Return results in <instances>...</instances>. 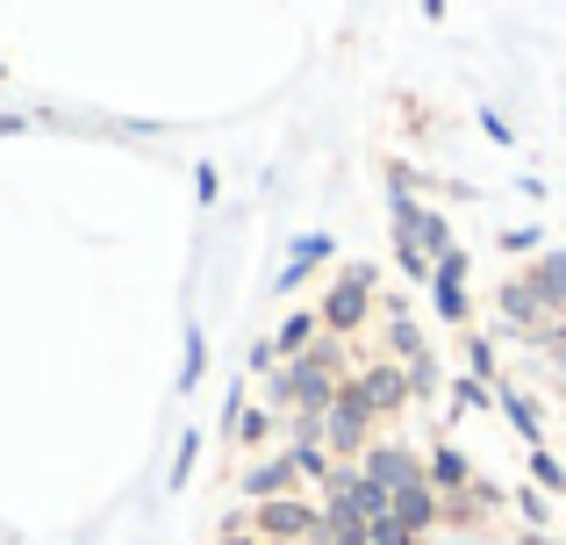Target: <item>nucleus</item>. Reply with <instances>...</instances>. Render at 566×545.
<instances>
[{"instance_id": "nucleus-3", "label": "nucleus", "mask_w": 566, "mask_h": 545, "mask_svg": "<svg viewBox=\"0 0 566 545\" xmlns=\"http://www.w3.org/2000/svg\"><path fill=\"white\" fill-rule=\"evenodd\" d=\"M259 532L265 538H308V532H323V524H316V510H302V503H265Z\"/></svg>"}, {"instance_id": "nucleus-7", "label": "nucleus", "mask_w": 566, "mask_h": 545, "mask_svg": "<svg viewBox=\"0 0 566 545\" xmlns=\"http://www.w3.org/2000/svg\"><path fill=\"white\" fill-rule=\"evenodd\" d=\"M308 331H316V316H294L287 331L273 337V352H302V345H308Z\"/></svg>"}, {"instance_id": "nucleus-8", "label": "nucleus", "mask_w": 566, "mask_h": 545, "mask_svg": "<svg viewBox=\"0 0 566 545\" xmlns=\"http://www.w3.org/2000/svg\"><path fill=\"white\" fill-rule=\"evenodd\" d=\"M222 545H251V538H244V532H230V538H222Z\"/></svg>"}, {"instance_id": "nucleus-6", "label": "nucleus", "mask_w": 566, "mask_h": 545, "mask_svg": "<svg viewBox=\"0 0 566 545\" xmlns=\"http://www.w3.org/2000/svg\"><path fill=\"white\" fill-rule=\"evenodd\" d=\"M531 294H538V302L553 308L559 294H566V259H538V273H531Z\"/></svg>"}, {"instance_id": "nucleus-2", "label": "nucleus", "mask_w": 566, "mask_h": 545, "mask_svg": "<svg viewBox=\"0 0 566 545\" xmlns=\"http://www.w3.org/2000/svg\"><path fill=\"white\" fill-rule=\"evenodd\" d=\"M366 294H374V273L352 266V273L331 287V302H323V316H316V323H337V331H352V323L366 316Z\"/></svg>"}, {"instance_id": "nucleus-5", "label": "nucleus", "mask_w": 566, "mask_h": 545, "mask_svg": "<svg viewBox=\"0 0 566 545\" xmlns=\"http://www.w3.org/2000/svg\"><path fill=\"white\" fill-rule=\"evenodd\" d=\"M345 395L366 409V417H374V409H387V402L401 395V380H395V366H366V374H359V388H345Z\"/></svg>"}, {"instance_id": "nucleus-4", "label": "nucleus", "mask_w": 566, "mask_h": 545, "mask_svg": "<svg viewBox=\"0 0 566 545\" xmlns=\"http://www.w3.org/2000/svg\"><path fill=\"white\" fill-rule=\"evenodd\" d=\"M316 431L331 438V446H359V431H366V409L352 402V395H337V402L316 417Z\"/></svg>"}, {"instance_id": "nucleus-1", "label": "nucleus", "mask_w": 566, "mask_h": 545, "mask_svg": "<svg viewBox=\"0 0 566 545\" xmlns=\"http://www.w3.org/2000/svg\"><path fill=\"white\" fill-rule=\"evenodd\" d=\"M337 395H345V380H337V366L323 359V352H316V359H302V366H287V374L273 380V402H302L308 417H323Z\"/></svg>"}]
</instances>
